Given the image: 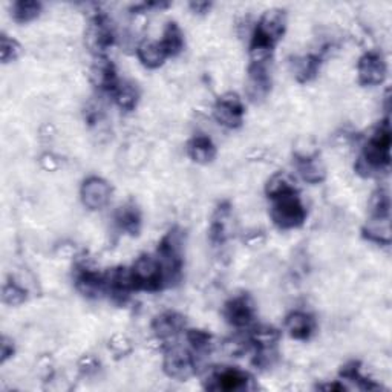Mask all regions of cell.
Returning a JSON list of instances; mask_svg holds the SVG:
<instances>
[{
	"label": "cell",
	"mask_w": 392,
	"mask_h": 392,
	"mask_svg": "<svg viewBox=\"0 0 392 392\" xmlns=\"http://www.w3.org/2000/svg\"><path fill=\"white\" fill-rule=\"evenodd\" d=\"M389 161H391V126H389V120L386 118L374 132V135H372L366 142L365 149H363V155L357 164V170L360 174L366 172L369 175L371 172L386 169L389 166Z\"/></svg>",
	"instance_id": "obj_1"
},
{
	"label": "cell",
	"mask_w": 392,
	"mask_h": 392,
	"mask_svg": "<svg viewBox=\"0 0 392 392\" xmlns=\"http://www.w3.org/2000/svg\"><path fill=\"white\" fill-rule=\"evenodd\" d=\"M271 201V219L279 228H284V230L296 228L302 225L307 219V210L296 192L277 196Z\"/></svg>",
	"instance_id": "obj_2"
},
{
	"label": "cell",
	"mask_w": 392,
	"mask_h": 392,
	"mask_svg": "<svg viewBox=\"0 0 392 392\" xmlns=\"http://www.w3.org/2000/svg\"><path fill=\"white\" fill-rule=\"evenodd\" d=\"M206 389L210 391H223V392H233V391H250L254 389L253 377L247 372L228 368V366H216L208 371L207 377L203 380Z\"/></svg>",
	"instance_id": "obj_3"
},
{
	"label": "cell",
	"mask_w": 392,
	"mask_h": 392,
	"mask_svg": "<svg viewBox=\"0 0 392 392\" xmlns=\"http://www.w3.org/2000/svg\"><path fill=\"white\" fill-rule=\"evenodd\" d=\"M130 271L137 290L157 291L166 285L161 265L154 256L145 254L138 257V261L132 267Z\"/></svg>",
	"instance_id": "obj_4"
},
{
	"label": "cell",
	"mask_w": 392,
	"mask_h": 392,
	"mask_svg": "<svg viewBox=\"0 0 392 392\" xmlns=\"http://www.w3.org/2000/svg\"><path fill=\"white\" fill-rule=\"evenodd\" d=\"M213 116L221 126L228 129H236L242 124L244 104L236 94H224L215 104Z\"/></svg>",
	"instance_id": "obj_5"
},
{
	"label": "cell",
	"mask_w": 392,
	"mask_h": 392,
	"mask_svg": "<svg viewBox=\"0 0 392 392\" xmlns=\"http://www.w3.org/2000/svg\"><path fill=\"white\" fill-rule=\"evenodd\" d=\"M164 371L166 374L177 380H187L192 377L196 371V362L192 352L181 348L172 347L164 357Z\"/></svg>",
	"instance_id": "obj_6"
},
{
	"label": "cell",
	"mask_w": 392,
	"mask_h": 392,
	"mask_svg": "<svg viewBox=\"0 0 392 392\" xmlns=\"http://www.w3.org/2000/svg\"><path fill=\"white\" fill-rule=\"evenodd\" d=\"M113 43L112 23L106 16L94 17L88 31H86V45L95 55H103L104 51Z\"/></svg>",
	"instance_id": "obj_7"
},
{
	"label": "cell",
	"mask_w": 392,
	"mask_h": 392,
	"mask_svg": "<svg viewBox=\"0 0 392 392\" xmlns=\"http://www.w3.org/2000/svg\"><path fill=\"white\" fill-rule=\"evenodd\" d=\"M82 201L89 210H101L109 204L112 196V187L106 179L100 177H91L83 183Z\"/></svg>",
	"instance_id": "obj_8"
},
{
	"label": "cell",
	"mask_w": 392,
	"mask_h": 392,
	"mask_svg": "<svg viewBox=\"0 0 392 392\" xmlns=\"http://www.w3.org/2000/svg\"><path fill=\"white\" fill-rule=\"evenodd\" d=\"M359 80L365 86L381 84L386 79L388 68L383 57L379 52H366L359 60Z\"/></svg>",
	"instance_id": "obj_9"
},
{
	"label": "cell",
	"mask_w": 392,
	"mask_h": 392,
	"mask_svg": "<svg viewBox=\"0 0 392 392\" xmlns=\"http://www.w3.org/2000/svg\"><path fill=\"white\" fill-rule=\"evenodd\" d=\"M224 315L236 328L248 327L254 319V305L248 296H237L225 303Z\"/></svg>",
	"instance_id": "obj_10"
},
{
	"label": "cell",
	"mask_w": 392,
	"mask_h": 392,
	"mask_svg": "<svg viewBox=\"0 0 392 392\" xmlns=\"http://www.w3.org/2000/svg\"><path fill=\"white\" fill-rule=\"evenodd\" d=\"M286 17L282 9H269L261 17L259 23L254 26L253 33L264 37V39L270 40L271 43H276L281 39L285 31Z\"/></svg>",
	"instance_id": "obj_11"
},
{
	"label": "cell",
	"mask_w": 392,
	"mask_h": 392,
	"mask_svg": "<svg viewBox=\"0 0 392 392\" xmlns=\"http://www.w3.org/2000/svg\"><path fill=\"white\" fill-rule=\"evenodd\" d=\"M91 80L99 89L113 92V89L118 86L116 66L104 55L95 57V62L91 68Z\"/></svg>",
	"instance_id": "obj_12"
},
{
	"label": "cell",
	"mask_w": 392,
	"mask_h": 392,
	"mask_svg": "<svg viewBox=\"0 0 392 392\" xmlns=\"http://www.w3.org/2000/svg\"><path fill=\"white\" fill-rule=\"evenodd\" d=\"M75 285L79 291L88 298H99V296L106 293V274H100L88 267L79 269L75 274Z\"/></svg>",
	"instance_id": "obj_13"
},
{
	"label": "cell",
	"mask_w": 392,
	"mask_h": 392,
	"mask_svg": "<svg viewBox=\"0 0 392 392\" xmlns=\"http://www.w3.org/2000/svg\"><path fill=\"white\" fill-rule=\"evenodd\" d=\"M186 320L178 313H162L158 318H155L154 323H152V330H154L155 336L161 340H170L175 339L178 334L184 330Z\"/></svg>",
	"instance_id": "obj_14"
},
{
	"label": "cell",
	"mask_w": 392,
	"mask_h": 392,
	"mask_svg": "<svg viewBox=\"0 0 392 392\" xmlns=\"http://www.w3.org/2000/svg\"><path fill=\"white\" fill-rule=\"evenodd\" d=\"M271 80L269 71H267L265 65H254L252 63L250 69H248V86L247 94L253 101L265 99V95L270 92Z\"/></svg>",
	"instance_id": "obj_15"
},
{
	"label": "cell",
	"mask_w": 392,
	"mask_h": 392,
	"mask_svg": "<svg viewBox=\"0 0 392 392\" xmlns=\"http://www.w3.org/2000/svg\"><path fill=\"white\" fill-rule=\"evenodd\" d=\"M285 328L296 340H308L315 330V320L313 315L303 311H294L286 315Z\"/></svg>",
	"instance_id": "obj_16"
},
{
	"label": "cell",
	"mask_w": 392,
	"mask_h": 392,
	"mask_svg": "<svg viewBox=\"0 0 392 392\" xmlns=\"http://www.w3.org/2000/svg\"><path fill=\"white\" fill-rule=\"evenodd\" d=\"M137 55L140 62L146 66V68L155 69L166 62L167 52L164 47H162L161 42L157 40H145L137 50Z\"/></svg>",
	"instance_id": "obj_17"
},
{
	"label": "cell",
	"mask_w": 392,
	"mask_h": 392,
	"mask_svg": "<svg viewBox=\"0 0 392 392\" xmlns=\"http://www.w3.org/2000/svg\"><path fill=\"white\" fill-rule=\"evenodd\" d=\"M187 154L199 164H208L216 157V147L208 137H195L187 145Z\"/></svg>",
	"instance_id": "obj_18"
},
{
	"label": "cell",
	"mask_w": 392,
	"mask_h": 392,
	"mask_svg": "<svg viewBox=\"0 0 392 392\" xmlns=\"http://www.w3.org/2000/svg\"><path fill=\"white\" fill-rule=\"evenodd\" d=\"M363 235L369 241L388 245L391 242V221L389 218L371 216L368 224L363 228Z\"/></svg>",
	"instance_id": "obj_19"
},
{
	"label": "cell",
	"mask_w": 392,
	"mask_h": 392,
	"mask_svg": "<svg viewBox=\"0 0 392 392\" xmlns=\"http://www.w3.org/2000/svg\"><path fill=\"white\" fill-rule=\"evenodd\" d=\"M298 170L301 177L311 184L322 183L325 179V175H327L323 164L315 155L298 158Z\"/></svg>",
	"instance_id": "obj_20"
},
{
	"label": "cell",
	"mask_w": 392,
	"mask_h": 392,
	"mask_svg": "<svg viewBox=\"0 0 392 392\" xmlns=\"http://www.w3.org/2000/svg\"><path fill=\"white\" fill-rule=\"evenodd\" d=\"M116 221L123 232L129 235H138L141 228V213L135 206H124L118 210Z\"/></svg>",
	"instance_id": "obj_21"
},
{
	"label": "cell",
	"mask_w": 392,
	"mask_h": 392,
	"mask_svg": "<svg viewBox=\"0 0 392 392\" xmlns=\"http://www.w3.org/2000/svg\"><path fill=\"white\" fill-rule=\"evenodd\" d=\"M228 221H230V207L221 206L216 210L212 227H210V239L215 244H223L228 237Z\"/></svg>",
	"instance_id": "obj_22"
},
{
	"label": "cell",
	"mask_w": 392,
	"mask_h": 392,
	"mask_svg": "<svg viewBox=\"0 0 392 392\" xmlns=\"http://www.w3.org/2000/svg\"><path fill=\"white\" fill-rule=\"evenodd\" d=\"M161 45L164 47L169 57L178 55L184 47V35L181 33L179 26L177 23H169L162 34Z\"/></svg>",
	"instance_id": "obj_23"
},
{
	"label": "cell",
	"mask_w": 392,
	"mask_h": 392,
	"mask_svg": "<svg viewBox=\"0 0 392 392\" xmlns=\"http://www.w3.org/2000/svg\"><path fill=\"white\" fill-rule=\"evenodd\" d=\"M140 94L135 86L132 83H118V86L113 89V99L116 103L124 111H132L137 106Z\"/></svg>",
	"instance_id": "obj_24"
},
{
	"label": "cell",
	"mask_w": 392,
	"mask_h": 392,
	"mask_svg": "<svg viewBox=\"0 0 392 392\" xmlns=\"http://www.w3.org/2000/svg\"><path fill=\"white\" fill-rule=\"evenodd\" d=\"M42 13V4L34 0H21L13 5V17L16 22L26 23L39 17Z\"/></svg>",
	"instance_id": "obj_25"
},
{
	"label": "cell",
	"mask_w": 392,
	"mask_h": 392,
	"mask_svg": "<svg viewBox=\"0 0 392 392\" xmlns=\"http://www.w3.org/2000/svg\"><path fill=\"white\" fill-rule=\"evenodd\" d=\"M267 195H269L270 199H274L277 196H282L286 194L296 192L294 183L291 181V178L281 172V174H276L270 178L269 183H267Z\"/></svg>",
	"instance_id": "obj_26"
},
{
	"label": "cell",
	"mask_w": 392,
	"mask_h": 392,
	"mask_svg": "<svg viewBox=\"0 0 392 392\" xmlns=\"http://www.w3.org/2000/svg\"><path fill=\"white\" fill-rule=\"evenodd\" d=\"M319 66H320V59L318 55L302 57V59L296 60L294 74L299 82L302 83L310 82L311 79L315 77V74L319 72Z\"/></svg>",
	"instance_id": "obj_27"
},
{
	"label": "cell",
	"mask_w": 392,
	"mask_h": 392,
	"mask_svg": "<svg viewBox=\"0 0 392 392\" xmlns=\"http://www.w3.org/2000/svg\"><path fill=\"white\" fill-rule=\"evenodd\" d=\"M279 337L281 334L276 328L259 327L252 332L250 340H252V345H254L256 348H271V347H276Z\"/></svg>",
	"instance_id": "obj_28"
},
{
	"label": "cell",
	"mask_w": 392,
	"mask_h": 392,
	"mask_svg": "<svg viewBox=\"0 0 392 392\" xmlns=\"http://www.w3.org/2000/svg\"><path fill=\"white\" fill-rule=\"evenodd\" d=\"M187 340L192 345L194 351L201 356H206L213 349V337L208 332L201 330H190L187 332Z\"/></svg>",
	"instance_id": "obj_29"
},
{
	"label": "cell",
	"mask_w": 392,
	"mask_h": 392,
	"mask_svg": "<svg viewBox=\"0 0 392 392\" xmlns=\"http://www.w3.org/2000/svg\"><path fill=\"white\" fill-rule=\"evenodd\" d=\"M371 216L376 218H389V208H391V201L385 190H377V192L372 195L371 203H369Z\"/></svg>",
	"instance_id": "obj_30"
},
{
	"label": "cell",
	"mask_w": 392,
	"mask_h": 392,
	"mask_svg": "<svg viewBox=\"0 0 392 392\" xmlns=\"http://www.w3.org/2000/svg\"><path fill=\"white\" fill-rule=\"evenodd\" d=\"M26 301V291L21 285L16 282H8L4 286V302L11 305V307H17Z\"/></svg>",
	"instance_id": "obj_31"
},
{
	"label": "cell",
	"mask_w": 392,
	"mask_h": 392,
	"mask_svg": "<svg viewBox=\"0 0 392 392\" xmlns=\"http://www.w3.org/2000/svg\"><path fill=\"white\" fill-rule=\"evenodd\" d=\"M21 45H18L14 39L8 35H2V39H0V54H2V62L4 63H9L16 60L18 54H21Z\"/></svg>",
	"instance_id": "obj_32"
},
{
	"label": "cell",
	"mask_w": 392,
	"mask_h": 392,
	"mask_svg": "<svg viewBox=\"0 0 392 392\" xmlns=\"http://www.w3.org/2000/svg\"><path fill=\"white\" fill-rule=\"evenodd\" d=\"M109 348L112 349L113 354H117V356H126V354H129L132 351V347H130V342L128 340L126 336H121V334H118V336H113L111 343H109Z\"/></svg>",
	"instance_id": "obj_33"
},
{
	"label": "cell",
	"mask_w": 392,
	"mask_h": 392,
	"mask_svg": "<svg viewBox=\"0 0 392 392\" xmlns=\"http://www.w3.org/2000/svg\"><path fill=\"white\" fill-rule=\"evenodd\" d=\"M14 354V345L11 340H8L6 337H4L2 340V352H0V356H2V363H5L9 357H11Z\"/></svg>",
	"instance_id": "obj_34"
},
{
	"label": "cell",
	"mask_w": 392,
	"mask_h": 392,
	"mask_svg": "<svg viewBox=\"0 0 392 392\" xmlns=\"http://www.w3.org/2000/svg\"><path fill=\"white\" fill-rule=\"evenodd\" d=\"M97 368H99V363L94 357H86L80 363V369L83 372H86V374H88V372H91V371H95Z\"/></svg>",
	"instance_id": "obj_35"
},
{
	"label": "cell",
	"mask_w": 392,
	"mask_h": 392,
	"mask_svg": "<svg viewBox=\"0 0 392 392\" xmlns=\"http://www.w3.org/2000/svg\"><path fill=\"white\" fill-rule=\"evenodd\" d=\"M190 8L194 9V11L203 14L206 13L207 9H210V4H201V2H196V4H190Z\"/></svg>",
	"instance_id": "obj_36"
}]
</instances>
